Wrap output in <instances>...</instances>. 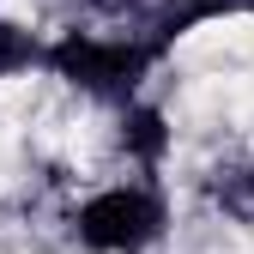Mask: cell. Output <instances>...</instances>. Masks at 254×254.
<instances>
[{
	"mask_svg": "<svg viewBox=\"0 0 254 254\" xmlns=\"http://www.w3.org/2000/svg\"><path fill=\"white\" fill-rule=\"evenodd\" d=\"M164 55L157 43H109V37H61L49 49V67L61 79H73L79 91H97V97H127L139 85V73Z\"/></svg>",
	"mask_w": 254,
	"mask_h": 254,
	"instance_id": "6da1fadb",
	"label": "cell"
},
{
	"mask_svg": "<svg viewBox=\"0 0 254 254\" xmlns=\"http://www.w3.org/2000/svg\"><path fill=\"white\" fill-rule=\"evenodd\" d=\"M164 236V200L151 188H109L79 206V242L97 254H139Z\"/></svg>",
	"mask_w": 254,
	"mask_h": 254,
	"instance_id": "7a4b0ae2",
	"label": "cell"
},
{
	"mask_svg": "<svg viewBox=\"0 0 254 254\" xmlns=\"http://www.w3.org/2000/svg\"><path fill=\"white\" fill-rule=\"evenodd\" d=\"M121 145L133 151L139 164H157V157H164V145H170L164 115H157V109H127V121H121Z\"/></svg>",
	"mask_w": 254,
	"mask_h": 254,
	"instance_id": "3957f363",
	"label": "cell"
},
{
	"mask_svg": "<svg viewBox=\"0 0 254 254\" xmlns=\"http://www.w3.org/2000/svg\"><path fill=\"white\" fill-rule=\"evenodd\" d=\"M212 200L224 206L236 224H254V170H248V164L218 170V176H212Z\"/></svg>",
	"mask_w": 254,
	"mask_h": 254,
	"instance_id": "277c9868",
	"label": "cell"
},
{
	"mask_svg": "<svg viewBox=\"0 0 254 254\" xmlns=\"http://www.w3.org/2000/svg\"><path fill=\"white\" fill-rule=\"evenodd\" d=\"M242 6H254V0H188L182 12L164 18V30H157V49H164L170 37H182V24H200V18H218V12H242Z\"/></svg>",
	"mask_w": 254,
	"mask_h": 254,
	"instance_id": "5b68a950",
	"label": "cell"
},
{
	"mask_svg": "<svg viewBox=\"0 0 254 254\" xmlns=\"http://www.w3.org/2000/svg\"><path fill=\"white\" fill-rule=\"evenodd\" d=\"M30 61H37V43H30V30H18V24L0 18V79L18 73V67H30Z\"/></svg>",
	"mask_w": 254,
	"mask_h": 254,
	"instance_id": "8992f818",
	"label": "cell"
}]
</instances>
